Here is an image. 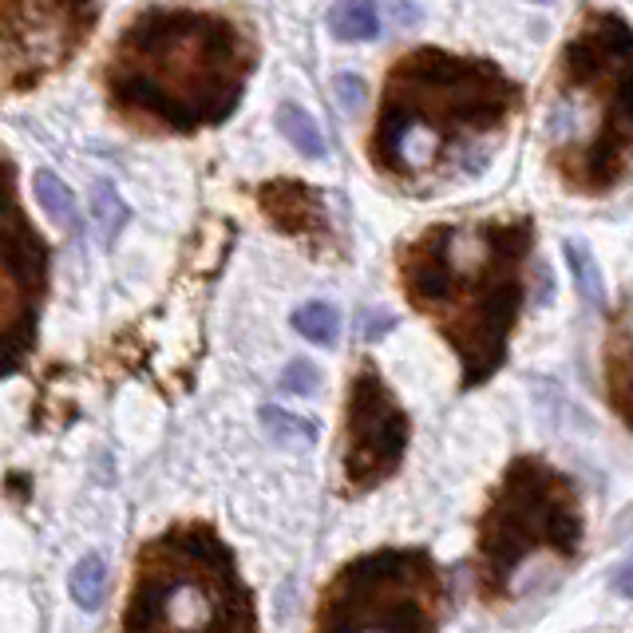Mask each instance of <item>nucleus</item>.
<instances>
[{
	"label": "nucleus",
	"mask_w": 633,
	"mask_h": 633,
	"mask_svg": "<svg viewBox=\"0 0 633 633\" xmlns=\"http://www.w3.org/2000/svg\"><path fill=\"white\" fill-rule=\"evenodd\" d=\"M329 32L345 44H365L380 32V9L377 0H337L329 12Z\"/></svg>",
	"instance_id": "obj_13"
},
{
	"label": "nucleus",
	"mask_w": 633,
	"mask_h": 633,
	"mask_svg": "<svg viewBox=\"0 0 633 633\" xmlns=\"http://www.w3.org/2000/svg\"><path fill=\"white\" fill-rule=\"evenodd\" d=\"M99 0H0V87L32 92L92 36Z\"/></svg>",
	"instance_id": "obj_9"
},
{
	"label": "nucleus",
	"mask_w": 633,
	"mask_h": 633,
	"mask_svg": "<svg viewBox=\"0 0 633 633\" xmlns=\"http://www.w3.org/2000/svg\"><path fill=\"white\" fill-rule=\"evenodd\" d=\"M605 397L625 428L633 432V333L625 325H614L605 340Z\"/></svg>",
	"instance_id": "obj_12"
},
{
	"label": "nucleus",
	"mask_w": 633,
	"mask_h": 633,
	"mask_svg": "<svg viewBox=\"0 0 633 633\" xmlns=\"http://www.w3.org/2000/svg\"><path fill=\"white\" fill-rule=\"evenodd\" d=\"M119 633H257V610L230 542L179 523L143 542Z\"/></svg>",
	"instance_id": "obj_5"
},
{
	"label": "nucleus",
	"mask_w": 633,
	"mask_h": 633,
	"mask_svg": "<svg viewBox=\"0 0 633 633\" xmlns=\"http://www.w3.org/2000/svg\"><path fill=\"white\" fill-rule=\"evenodd\" d=\"M32 190H36L40 207L48 210V218H52L60 230H76L80 222L76 194L67 190V182L60 179L56 170H36V175H32Z\"/></svg>",
	"instance_id": "obj_16"
},
{
	"label": "nucleus",
	"mask_w": 633,
	"mask_h": 633,
	"mask_svg": "<svg viewBox=\"0 0 633 633\" xmlns=\"http://www.w3.org/2000/svg\"><path fill=\"white\" fill-rule=\"evenodd\" d=\"M52 254L29 210L20 207L17 170L0 155V377L29 360L44 317Z\"/></svg>",
	"instance_id": "obj_8"
},
{
	"label": "nucleus",
	"mask_w": 633,
	"mask_h": 633,
	"mask_svg": "<svg viewBox=\"0 0 633 633\" xmlns=\"http://www.w3.org/2000/svg\"><path fill=\"white\" fill-rule=\"evenodd\" d=\"M257 64L254 36L218 9L155 4L115 40L107 99L151 131L190 135L234 115Z\"/></svg>",
	"instance_id": "obj_2"
},
{
	"label": "nucleus",
	"mask_w": 633,
	"mask_h": 633,
	"mask_svg": "<svg viewBox=\"0 0 633 633\" xmlns=\"http://www.w3.org/2000/svg\"><path fill=\"white\" fill-rule=\"evenodd\" d=\"M333 92H337V104L345 107V112H360V104L369 99V87H365V80L352 76V72H340V76L333 80Z\"/></svg>",
	"instance_id": "obj_22"
},
{
	"label": "nucleus",
	"mask_w": 633,
	"mask_h": 633,
	"mask_svg": "<svg viewBox=\"0 0 633 633\" xmlns=\"http://www.w3.org/2000/svg\"><path fill=\"white\" fill-rule=\"evenodd\" d=\"M550 147L562 179L602 194L633 162V29L614 12H594L558 60Z\"/></svg>",
	"instance_id": "obj_4"
},
{
	"label": "nucleus",
	"mask_w": 633,
	"mask_h": 633,
	"mask_svg": "<svg viewBox=\"0 0 633 633\" xmlns=\"http://www.w3.org/2000/svg\"><path fill=\"white\" fill-rule=\"evenodd\" d=\"M444 602V574L428 550H372L329 578L313 633H440Z\"/></svg>",
	"instance_id": "obj_7"
},
{
	"label": "nucleus",
	"mask_w": 633,
	"mask_h": 633,
	"mask_svg": "<svg viewBox=\"0 0 633 633\" xmlns=\"http://www.w3.org/2000/svg\"><path fill=\"white\" fill-rule=\"evenodd\" d=\"M274 119H277V131L289 139L294 151H302L305 159H325V135L321 127H317V119H313L302 104H289V99H285Z\"/></svg>",
	"instance_id": "obj_15"
},
{
	"label": "nucleus",
	"mask_w": 633,
	"mask_h": 633,
	"mask_svg": "<svg viewBox=\"0 0 633 633\" xmlns=\"http://www.w3.org/2000/svg\"><path fill=\"white\" fill-rule=\"evenodd\" d=\"M92 214H95V222H99V230H104L107 242H115V234H119V230L127 226L131 210H127L124 194L115 190V182L99 179V182L92 187Z\"/></svg>",
	"instance_id": "obj_20"
},
{
	"label": "nucleus",
	"mask_w": 633,
	"mask_h": 633,
	"mask_svg": "<svg viewBox=\"0 0 633 633\" xmlns=\"http://www.w3.org/2000/svg\"><path fill=\"white\" fill-rule=\"evenodd\" d=\"M294 329L302 333L305 340H313V345L329 349L340 337V317L329 302H305L294 309Z\"/></svg>",
	"instance_id": "obj_19"
},
{
	"label": "nucleus",
	"mask_w": 633,
	"mask_h": 633,
	"mask_svg": "<svg viewBox=\"0 0 633 633\" xmlns=\"http://www.w3.org/2000/svg\"><path fill=\"white\" fill-rule=\"evenodd\" d=\"M614 594L618 598H630V602H633V555L614 570Z\"/></svg>",
	"instance_id": "obj_24"
},
{
	"label": "nucleus",
	"mask_w": 633,
	"mask_h": 633,
	"mask_svg": "<svg viewBox=\"0 0 633 633\" xmlns=\"http://www.w3.org/2000/svg\"><path fill=\"white\" fill-rule=\"evenodd\" d=\"M408 412L392 397L372 365H360L345 400V447H340V475L352 495H365L400 472L408 452Z\"/></svg>",
	"instance_id": "obj_10"
},
{
	"label": "nucleus",
	"mask_w": 633,
	"mask_h": 633,
	"mask_svg": "<svg viewBox=\"0 0 633 633\" xmlns=\"http://www.w3.org/2000/svg\"><path fill=\"white\" fill-rule=\"evenodd\" d=\"M582 535H587V515H582L574 479L539 455H519L503 472L479 519L475 578L483 598L487 602L507 598L515 574L535 555H558L570 562L582 547Z\"/></svg>",
	"instance_id": "obj_6"
},
{
	"label": "nucleus",
	"mask_w": 633,
	"mask_h": 633,
	"mask_svg": "<svg viewBox=\"0 0 633 633\" xmlns=\"http://www.w3.org/2000/svg\"><path fill=\"white\" fill-rule=\"evenodd\" d=\"M282 388L294 392V397H313V392L321 388V372H317L313 360H294V365L282 372Z\"/></svg>",
	"instance_id": "obj_21"
},
{
	"label": "nucleus",
	"mask_w": 633,
	"mask_h": 633,
	"mask_svg": "<svg viewBox=\"0 0 633 633\" xmlns=\"http://www.w3.org/2000/svg\"><path fill=\"white\" fill-rule=\"evenodd\" d=\"M535 230L519 222H447L404 242L397 274L404 297L416 305L460 357L464 388L492 380L503 369L510 333L527 297V257Z\"/></svg>",
	"instance_id": "obj_3"
},
{
	"label": "nucleus",
	"mask_w": 633,
	"mask_h": 633,
	"mask_svg": "<svg viewBox=\"0 0 633 633\" xmlns=\"http://www.w3.org/2000/svg\"><path fill=\"white\" fill-rule=\"evenodd\" d=\"M262 428L270 432L274 444H285V447H313L317 444V420H305V416H294V412H285V408H274L265 404L257 412Z\"/></svg>",
	"instance_id": "obj_18"
},
{
	"label": "nucleus",
	"mask_w": 633,
	"mask_h": 633,
	"mask_svg": "<svg viewBox=\"0 0 633 633\" xmlns=\"http://www.w3.org/2000/svg\"><path fill=\"white\" fill-rule=\"evenodd\" d=\"M562 257H567L570 277H574L582 302L602 309L605 305V274H602V265H598V257L590 254L587 242H582V238H567V242H562Z\"/></svg>",
	"instance_id": "obj_14"
},
{
	"label": "nucleus",
	"mask_w": 633,
	"mask_h": 633,
	"mask_svg": "<svg viewBox=\"0 0 633 633\" xmlns=\"http://www.w3.org/2000/svg\"><path fill=\"white\" fill-rule=\"evenodd\" d=\"M519 107V87L499 67L444 48H416L392 64L369 159L408 190L472 179Z\"/></svg>",
	"instance_id": "obj_1"
},
{
	"label": "nucleus",
	"mask_w": 633,
	"mask_h": 633,
	"mask_svg": "<svg viewBox=\"0 0 633 633\" xmlns=\"http://www.w3.org/2000/svg\"><path fill=\"white\" fill-rule=\"evenodd\" d=\"M107 582H112V574H107L104 555H84L76 567H72V578H67L72 602H76L80 610H99V605L107 602Z\"/></svg>",
	"instance_id": "obj_17"
},
{
	"label": "nucleus",
	"mask_w": 633,
	"mask_h": 633,
	"mask_svg": "<svg viewBox=\"0 0 633 633\" xmlns=\"http://www.w3.org/2000/svg\"><path fill=\"white\" fill-rule=\"evenodd\" d=\"M392 325H397V317H392V313H365V317H360V337L380 340L384 333H392Z\"/></svg>",
	"instance_id": "obj_23"
},
{
	"label": "nucleus",
	"mask_w": 633,
	"mask_h": 633,
	"mask_svg": "<svg viewBox=\"0 0 633 633\" xmlns=\"http://www.w3.org/2000/svg\"><path fill=\"white\" fill-rule=\"evenodd\" d=\"M257 202H262V214L274 222L282 234L289 238H309V242H321L329 238V210H325L321 194L313 187L297 179H274L257 190Z\"/></svg>",
	"instance_id": "obj_11"
}]
</instances>
